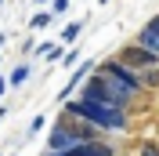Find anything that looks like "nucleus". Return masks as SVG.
Returning <instances> with one entry per match:
<instances>
[{"label": "nucleus", "mask_w": 159, "mask_h": 156, "mask_svg": "<svg viewBox=\"0 0 159 156\" xmlns=\"http://www.w3.org/2000/svg\"><path fill=\"white\" fill-rule=\"evenodd\" d=\"M156 51H148V47H141V44H130V47H123L119 51V62L123 66H130V69H145V66H156Z\"/></svg>", "instance_id": "4"}, {"label": "nucleus", "mask_w": 159, "mask_h": 156, "mask_svg": "<svg viewBox=\"0 0 159 156\" xmlns=\"http://www.w3.org/2000/svg\"><path fill=\"white\" fill-rule=\"evenodd\" d=\"M138 44H141V47H148V51H156V55H159V33H156V29H148V26H145V29L138 33Z\"/></svg>", "instance_id": "7"}, {"label": "nucleus", "mask_w": 159, "mask_h": 156, "mask_svg": "<svg viewBox=\"0 0 159 156\" xmlns=\"http://www.w3.org/2000/svg\"><path fill=\"white\" fill-rule=\"evenodd\" d=\"M65 156H116V153H112V145H105V142H90V138H87V142L72 145Z\"/></svg>", "instance_id": "6"}, {"label": "nucleus", "mask_w": 159, "mask_h": 156, "mask_svg": "<svg viewBox=\"0 0 159 156\" xmlns=\"http://www.w3.org/2000/svg\"><path fill=\"white\" fill-rule=\"evenodd\" d=\"M0 47H4V33H0Z\"/></svg>", "instance_id": "16"}, {"label": "nucleus", "mask_w": 159, "mask_h": 156, "mask_svg": "<svg viewBox=\"0 0 159 156\" xmlns=\"http://www.w3.org/2000/svg\"><path fill=\"white\" fill-rule=\"evenodd\" d=\"M47 156H65V153H47Z\"/></svg>", "instance_id": "15"}, {"label": "nucleus", "mask_w": 159, "mask_h": 156, "mask_svg": "<svg viewBox=\"0 0 159 156\" xmlns=\"http://www.w3.org/2000/svg\"><path fill=\"white\" fill-rule=\"evenodd\" d=\"M134 91L123 84V80L109 76L105 69H98L94 76L83 80V98H94V102H105V105H127Z\"/></svg>", "instance_id": "2"}, {"label": "nucleus", "mask_w": 159, "mask_h": 156, "mask_svg": "<svg viewBox=\"0 0 159 156\" xmlns=\"http://www.w3.org/2000/svg\"><path fill=\"white\" fill-rule=\"evenodd\" d=\"M65 7H69V0H51V15H61Z\"/></svg>", "instance_id": "12"}, {"label": "nucleus", "mask_w": 159, "mask_h": 156, "mask_svg": "<svg viewBox=\"0 0 159 156\" xmlns=\"http://www.w3.org/2000/svg\"><path fill=\"white\" fill-rule=\"evenodd\" d=\"M65 109H69L72 116L94 124V127H105V131H123V127H127V116H123V109H119V105H105V102H94V98L69 102Z\"/></svg>", "instance_id": "1"}, {"label": "nucleus", "mask_w": 159, "mask_h": 156, "mask_svg": "<svg viewBox=\"0 0 159 156\" xmlns=\"http://www.w3.org/2000/svg\"><path fill=\"white\" fill-rule=\"evenodd\" d=\"M0 62H4V58H0Z\"/></svg>", "instance_id": "18"}, {"label": "nucleus", "mask_w": 159, "mask_h": 156, "mask_svg": "<svg viewBox=\"0 0 159 156\" xmlns=\"http://www.w3.org/2000/svg\"><path fill=\"white\" fill-rule=\"evenodd\" d=\"M101 69H105V73H109V76H116V80H123V84H127V87L130 91H141V80L138 76H134V69H130V66H123V62H105V66H101Z\"/></svg>", "instance_id": "5"}, {"label": "nucleus", "mask_w": 159, "mask_h": 156, "mask_svg": "<svg viewBox=\"0 0 159 156\" xmlns=\"http://www.w3.org/2000/svg\"><path fill=\"white\" fill-rule=\"evenodd\" d=\"M4 91H7V80H4V76H0V95H4Z\"/></svg>", "instance_id": "14"}, {"label": "nucleus", "mask_w": 159, "mask_h": 156, "mask_svg": "<svg viewBox=\"0 0 159 156\" xmlns=\"http://www.w3.org/2000/svg\"><path fill=\"white\" fill-rule=\"evenodd\" d=\"M148 29H156V33H159V15H156V18L148 22Z\"/></svg>", "instance_id": "13"}, {"label": "nucleus", "mask_w": 159, "mask_h": 156, "mask_svg": "<svg viewBox=\"0 0 159 156\" xmlns=\"http://www.w3.org/2000/svg\"><path fill=\"white\" fill-rule=\"evenodd\" d=\"M80 29H83V26H80V22H69V26H65V33H61V40H65V44H76V37H80Z\"/></svg>", "instance_id": "8"}, {"label": "nucleus", "mask_w": 159, "mask_h": 156, "mask_svg": "<svg viewBox=\"0 0 159 156\" xmlns=\"http://www.w3.org/2000/svg\"><path fill=\"white\" fill-rule=\"evenodd\" d=\"M25 76H29V66H18V69H15V73H11V84L18 87V84H22V80H25Z\"/></svg>", "instance_id": "9"}, {"label": "nucleus", "mask_w": 159, "mask_h": 156, "mask_svg": "<svg viewBox=\"0 0 159 156\" xmlns=\"http://www.w3.org/2000/svg\"><path fill=\"white\" fill-rule=\"evenodd\" d=\"M141 156H159V145L156 142H145V145H141Z\"/></svg>", "instance_id": "11"}, {"label": "nucleus", "mask_w": 159, "mask_h": 156, "mask_svg": "<svg viewBox=\"0 0 159 156\" xmlns=\"http://www.w3.org/2000/svg\"><path fill=\"white\" fill-rule=\"evenodd\" d=\"M47 22H51V15H47V11H43V15H33V33H36V29H43Z\"/></svg>", "instance_id": "10"}, {"label": "nucleus", "mask_w": 159, "mask_h": 156, "mask_svg": "<svg viewBox=\"0 0 159 156\" xmlns=\"http://www.w3.org/2000/svg\"><path fill=\"white\" fill-rule=\"evenodd\" d=\"M40 4H43V0H40Z\"/></svg>", "instance_id": "17"}, {"label": "nucleus", "mask_w": 159, "mask_h": 156, "mask_svg": "<svg viewBox=\"0 0 159 156\" xmlns=\"http://www.w3.org/2000/svg\"><path fill=\"white\" fill-rule=\"evenodd\" d=\"M80 142H87V138L80 134V131H72V127L58 124L54 131H51V142H47V149H51V153H69V149H72V145H80Z\"/></svg>", "instance_id": "3"}]
</instances>
